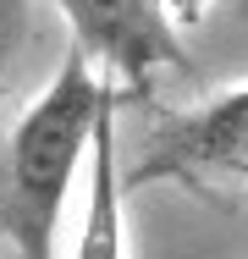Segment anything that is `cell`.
<instances>
[{"instance_id":"cell-1","label":"cell","mask_w":248,"mask_h":259,"mask_svg":"<svg viewBox=\"0 0 248 259\" xmlns=\"http://www.w3.org/2000/svg\"><path fill=\"white\" fill-rule=\"evenodd\" d=\"M105 105L110 89L94 77V61L72 50L66 66L50 77V89L33 100V110L17 121L6 149V177H0V232L17 243L22 259H55L66 188L94 149Z\"/></svg>"},{"instance_id":"cell-2","label":"cell","mask_w":248,"mask_h":259,"mask_svg":"<svg viewBox=\"0 0 248 259\" xmlns=\"http://www.w3.org/2000/svg\"><path fill=\"white\" fill-rule=\"evenodd\" d=\"M61 11L77 33V50L133 94H144L149 77L182 55L166 0H61Z\"/></svg>"},{"instance_id":"cell-3","label":"cell","mask_w":248,"mask_h":259,"mask_svg":"<svg viewBox=\"0 0 248 259\" xmlns=\"http://www.w3.org/2000/svg\"><path fill=\"white\" fill-rule=\"evenodd\" d=\"M182 171H226L248 182V89L215 94L210 105H198L188 116H171L149 155L138 160L133 182L149 177H182Z\"/></svg>"},{"instance_id":"cell-4","label":"cell","mask_w":248,"mask_h":259,"mask_svg":"<svg viewBox=\"0 0 248 259\" xmlns=\"http://www.w3.org/2000/svg\"><path fill=\"white\" fill-rule=\"evenodd\" d=\"M72 259H127L121 254V177H116V100L105 105L89 149V209Z\"/></svg>"},{"instance_id":"cell-5","label":"cell","mask_w":248,"mask_h":259,"mask_svg":"<svg viewBox=\"0 0 248 259\" xmlns=\"http://www.w3.org/2000/svg\"><path fill=\"white\" fill-rule=\"evenodd\" d=\"M11 28H17V0H0V61L11 50Z\"/></svg>"},{"instance_id":"cell-6","label":"cell","mask_w":248,"mask_h":259,"mask_svg":"<svg viewBox=\"0 0 248 259\" xmlns=\"http://www.w3.org/2000/svg\"><path fill=\"white\" fill-rule=\"evenodd\" d=\"M204 6H210V0H171V11H177L182 22H193V17H204Z\"/></svg>"}]
</instances>
